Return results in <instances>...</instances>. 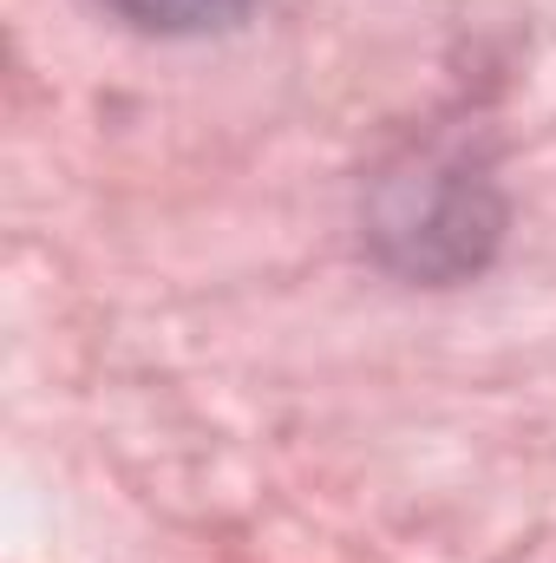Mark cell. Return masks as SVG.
<instances>
[{
	"instance_id": "obj_1",
	"label": "cell",
	"mask_w": 556,
	"mask_h": 563,
	"mask_svg": "<svg viewBox=\"0 0 556 563\" xmlns=\"http://www.w3.org/2000/svg\"><path fill=\"white\" fill-rule=\"evenodd\" d=\"M105 7L125 13L144 33H210V26L243 20L256 0H105Z\"/></svg>"
}]
</instances>
